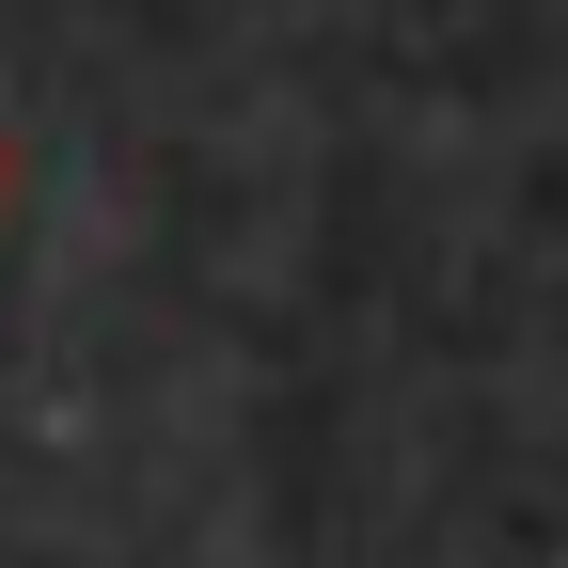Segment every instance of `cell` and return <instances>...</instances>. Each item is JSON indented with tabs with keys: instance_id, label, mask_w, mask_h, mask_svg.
I'll return each instance as SVG.
<instances>
[{
	"instance_id": "6da1fadb",
	"label": "cell",
	"mask_w": 568,
	"mask_h": 568,
	"mask_svg": "<svg viewBox=\"0 0 568 568\" xmlns=\"http://www.w3.org/2000/svg\"><path fill=\"white\" fill-rule=\"evenodd\" d=\"M0 205H17V142H0Z\"/></svg>"
}]
</instances>
